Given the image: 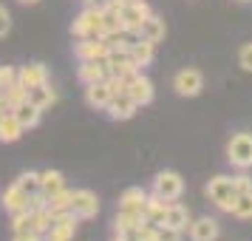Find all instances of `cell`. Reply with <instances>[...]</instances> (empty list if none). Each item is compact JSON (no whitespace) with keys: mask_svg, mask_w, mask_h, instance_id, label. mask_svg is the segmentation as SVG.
Wrapping results in <instances>:
<instances>
[{"mask_svg":"<svg viewBox=\"0 0 252 241\" xmlns=\"http://www.w3.org/2000/svg\"><path fill=\"white\" fill-rule=\"evenodd\" d=\"M227 159H229L232 168H238V171H250L252 168V134L241 131V134H235V137L229 139Z\"/></svg>","mask_w":252,"mask_h":241,"instance_id":"obj_1","label":"cell"},{"mask_svg":"<svg viewBox=\"0 0 252 241\" xmlns=\"http://www.w3.org/2000/svg\"><path fill=\"white\" fill-rule=\"evenodd\" d=\"M207 196L216 202L221 210H232V202H235V179L232 176H213L210 184H207Z\"/></svg>","mask_w":252,"mask_h":241,"instance_id":"obj_2","label":"cell"},{"mask_svg":"<svg viewBox=\"0 0 252 241\" xmlns=\"http://www.w3.org/2000/svg\"><path fill=\"white\" fill-rule=\"evenodd\" d=\"M71 34L88 40V37H102V9H85V12L74 20Z\"/></svg>","mask_w":252,"mask_h":241,"instance_id":"obj_3","label":"cell"},{"mask_svg":"<svg viewBox=\"0 0 252 241\" xmlns=\"http://www.w3.org/2000/svg\"><path fill=\"white\" fill-rule=\"evenodd\" d=\"M153 193L161 196L164 202H176L184 193V179L176 171H161L153 179Z\"/></svg>","mask_w":252,"mask_h":241,"instance_id":"obj_4","label":"cell"},{"mask_svg":"<svg viewBox=\"0 0 252 241\" xmlns=\"http://www.w3.org/2000/svg\"><path fill=\"white\" fill-rule=\"evenodd\" d=\"M68 213L74 218H94L99 213V199H96V193H91V190H74Z\"/></svg>","mask_w":252,"mask_h":241,"instance_id":"obj_5","label":"cell"},{"mask_svg":"<svg viewBox=\"0 0 252 241\" xmlns=\"http://www.w3.org/2000/svg\"><path fill=\"white\" fill-rule=\"evenodd\" d=\"M150 6L145 3V0H125L122 3V9H119V20H122V26H125L127 32H136L139 26H142V20L145 17H150Z\"/></svg>","mask_w":252,"mask_h":241,"instance_id":"obj_6","label":"cell"},{"mask_svg":"<svg viewBox=\"0 0 252 241\" xmlns=\"http://www.w3.org/2000/svg\"><path fill=\"white\" fill-rule=\"evenodd\" d=\"M173 88H176L179 97H198L201 88H204V77H201V71L198 69H184V71L176 74Z\"/></svg>","mask_w":252,"mask_h":241,"instance_id":"obj_7","label":"cell"},{"mask_svg":"<svg viewBox=\"0 0 252 241\" xmlns=\"http://www.w3.org/2000/svg\"><path fill=\"white\" fill-rule=\"evenodd\" d=\"M125 91L136 105H150L153 103V82H150L142 71H136V74L125 82Z\"/></svg>","mask_w":252,"mask_h":241,"instance_id":"obj_8","label":"cell"},{"mask_svg":"<svg viewBox=\"0 0 252 241\" xmlns=\"http://www.w3.org/2000/svg\"><path fill=\"white\" fill-rule=\"evenodd\" d=\"M74 230H77V218L71 213H60V216H54L51 227L46 230V239L43 241H71L74 239Z\"/></svg>","mask_w":252,"mask_h":241,"instance_id":"obj_9","label":"cell"},{"mask_svg":"<svg viewBox=\"0 0 252 241\" xmlns=\"http://www.w3.org/2000/svg\"><path fill=\"white\" fill-rule=\"evenodd\" d=\"M136 108L139 105L127 97V91H119L111 97V103L105 105V111L111 114V119H130V116L136 114Z\"/></svg>","mask_w":252,"mask_h":241,"instance_id":"obj_10","label":"cell"},{"mask_svg":"<svg viewBox=\"0 0 252 241\" xmlns=\"http://www.w3.org/2000/svg\"><path fill=\"white\" fill-rule=\"evenodd\" d=\"M17 82L23 85L26 91H29V88H34V85H43V82H48V69L43 66V63L23 66V69L17 71Z\"/></svg>","mask_w":252,"mask_h":241,"instance_id":"obj_11","label":"cell"},{"mask_svg":"<svg viewBox=\"0 0 252 241\" xmlns=\"http://www.w3.org/2000/svg\"><path fill=\"white\" fill-rule=\"evenodd\" d=\"M108 54V43H105V37H88V40H80L77 43V57L82 60H105Z\"/></svg>","mask_w":252,"mask_h":241,"instance_id":"obj_12","label":"cell"},{"mask_svg":"<svg viewBox=\"0 0 252 241\" xmlns=\"http://www.w3.org/2000/svg\"><path fill=\"white\" fill-rule=\"evenodd\" d=\"M139 40H148V43H161L164 40V20L161 17H156V14H150V17H145L142 20V26L136 29Z\"/></svg>","mask_w":252,"mask_h":241,"instance_id":"obj_13","label":"cell"},{"mask_svg":"<svg viewBox=\"0 0 252 241\" xmlns=\"http://www.w3.org/2000/svg\"><path fill=\"white\" fill-rule=\"evenodd\" d=\"M111 97H114V91H111V85H108V80H99V82H91L88 88H85V103L91 105V108H102L111 103Z\"/></svg>","mask_w":252,"mask_h":241,"instance_id":"obj_14","label":"cell"},{"mask_svg":"<svg viewBox=\"0 0 252 241\" xmlns=\"http://www.w3.org/2000/svg\"><path fill=\"white\" fill-rule=\"evenodd\" d=\"M167 207H170V202H164L161 196H148L145 199V207H142V216H145V221L148 224H161L164 221V213H167Z\"/></svg>","mask_w":252,"mask_h":241,"instance_id":"obj_15","label":"cell"},{"mask_svg":"<svg viewBox=\"0 0 252 241\" xmlns=\"http://www.w3.org/2000/svg\"><path fill=\"white\" fill-rule=\"evenodd\" d=\"M190 239L193 241H216L218 239V221L216 218H198V221H190Z\"/></svg>","mask_w":252,"mask_h":241,"instance_id":"obj_16","label":"cell"},{"mask_svg":"<svg viewBox=\"0 0 252 241\" xmlns=\"http://www.w3.org/2000/svg\"><path fill=\"white\" fill-rule=\"evenodd\" d=\"M80 80L85 82V85L99 82V80H108V66H105V60H82Z\"/></svg>","mask_w":252,"mask_h":241,"instance_id":"obj_17","label":"cell"},{"mask_svg":"<svg viewBox=\"0 0 252 241\" xmlns=\"http://www.w3.org/2000/svg\"><path fill=\"white\" fill-rule=\"evenodd\" d=\"M161 224H167V227L173 230H187L190 227V210L184 205H176V202H170V207H167V213H164V221Z\"/></svg>","mask_w":252,"mask_h":241,"instance_id":"obj_18","label":"cell"},{"mask_svg":"<svg viewBox=\"0 0 252 241\" xmlns=\"http://www.w3.org/2000/svg\"><path fill=\"white\" fill-rule=\"evenodd\" d=\"M32 105H37L40 111H46V108H51V105L57 103V94H54V88L48 85V82H43V85H34V88H29V97H26Z\"/></svg>","mask_w":252,"mask_h":241,"instance_id":"obj_19","label":"cell"},{"mask_svg":"<svg viewBox=\"0 0 252 241\" xmlns=\"http://www.w3.org/2000/svg\"><path fill=\"white\" fill-rule=\"evenodd\" d=\"M127 54H130V60H133L136 69H145V66H150V60H153V43L136 37V40L130 43V48H127Z\"/></svg>","mask_w":252,"mask_h":241,"instance_id":"obj_20","label":"cell"},{"mask_svg":"<svg viewBox=\"0 0 252 241\" xmlns=\"http://www.w3.org/2000/svg\"><path fill=\"white\" fill-rule=\"evenodd\" d=\"M12 114H14V119L20 122V128H23V131H29V128H34L37 122H40V108H37V105H32L29 100L17 105V108H14Z\"/></svg>","mask_w":252,"mask_h":241,"instance_id":"obj_21","label":"cell"},{"mask_svg":"<svg viewBox=\"0 0 252 241\" xmlns=\"http://www.w3.org/2000/svg\"><path fill=\"white\" fill-rule=\"evenodd\" d=\"M20 137H23V128H20V122L14 119L12 111H6V114L0 116V142H17Z\"/></svg>","mask_w":252,"mask_h":241,"instance_id":"obj_22","label":"cell"},{"mask_svg":"<svg viewBox=\"0 0 252 241\" xmlns=\"http://www.w3.org/2000/svg\"><path fill=\"white\" fill-rule=\"evenodd\" d=\"M26 202H29V196L17 187V184H12V187H6V193H3V207L9 210V213H20V210H26Z\"/></svg>","mask_w":252,"mask_h":241,"instance_id":"obj_23","label":"cell"},{"mask_svg":"<svg viewBox=\"0 0 252 241\" xmlns=\"http://www.w3.org/2000/svg\"><path fill=\"white\" fill-rule=\"evenodd\" d=\"M65 187V179H63V173L60 171H46V173H40V193L46 196H54L57 190H63Z\"/></svg>","mask_w":252,"mask_h":241,"instance_id":"obj_24","label":"cell"},{"mask_svg":"<svg viewBox=\"0 0 252 241\" xmlns=\"http://www.w3.org/2000/svg\"><path fill=\"white\" fill-rule=\"evenodd\" d=\"M145 199H148V193L142 187H127L125 193L119 196V210H142Z\"/></svg>","mask_w":252,"mask_h":241,"instance_id":"obj_25","label":"cell"},{"mask_svg":"<svg viewBox=\"0 0 252 241\" xmlns=\"http://www.w3.org/2000/svg\"><path fill=\"white\" fill-rule=\"evenodd\" d=\"M26 97H29V91H26L20 82H12L6 91L0 94V100H3V108H6V111H14L20 103H26Z\"/></svg>","mask_w":252,"mask_h":241,"instance_id":"obj_26","label":"cell"},{"mask_svg":"<svg viewBox=\"0 0 252 241\" xmlns=\"http://www.w3.org/2000/svg\"><path fill=\"white\" fill-rule=\"evenodd\" d=\"M142 224H145L142 210H119V213H116V233H122V230H133V227H142Z\"/></svg>","mask_w":252,"mask_h":241,"instance_id":"obj_27","label":"cell"},{"mask_svg":"<svg viewBox=\"0 0 252 241\" xmlns=\"http://www.w3.org/2000/svg\"><path fill=\"white\" fill-rule=\"evenodd\" d=\"M71 196H74V190H57L54 196H48L46 199V207L54 213V216H60V213H68V205H71Z\"/></svg>","mask_w":252,"mask_h":241,"instance_id":"obj_28","label":"cell"},{"mask_svg":"<svg viewBox=\"0 0 252 241\" xmlns=\"http://www.w3.org/2000/svg\"><path fill=\"white\" fill-rule=\"evenodd\" d=\"M235 218H252V193H238L229 210Z\"/></svg>","mask_w":252,"mask_h":241,"instance_id":"obj_29","label":"cell"},{"mask_svg":"<svg viewBox=\"0 0 252 241\" xmlns=\"http://www.w3.org/2000/svg\"><path fill=\"white\" fill-rule=\"evenodd\" d=\"M14 184H17L26 196H34V193H40V173L29 171V173H23V176H20Z\"/></svg>","mask_w":252,"mask_h":241,"instance_id":"obj_30","label":"cell"},{"mask_svg":"<svg viewBox=\"0 0 252 241\" xmlns=\"http://www.w3.org/2000/svg\"><path fill=\"white\" fill-rule=\"evenodd\" d=\"M156 241H182V230H173L167 224H156Z\"/></svg>","mask_w":252,"mask_h":241,"instance_id":"obj_31","label":"cell"},{"mask_svg":"<svg viewBox=\"0 0 252 241\" xmlns=\"http://www.w3.org/2000/svg\"><path fill=\"white\" fill-rule=\"evenodd\" d=\"M238 66L244 71H250V74H252V43H247V46L238 51Z\"/></svg>","mask_w":252,"mask_h":241,"instance_id":"obj_32","label":"cell"},{"mask_svg":"<svg viewBox=\"0 0 252 241\" xmlns=\"http://www.w3.org/2000/svg\"><path fill=\"white\" fill-rule=\"evenodd\" d=\"M9 32H12V14L6 6H0V37H6Z\"/></svg>","mask_w":252,"mask_h":241,"instance_id":"obj_33","label":"cell"},{"mask_svg":"<svg viewBox=\"0 0 252 241\" xmlns=\"http://www.w3.org/2000/svg\"><path fill=\"white\" fill-rule=\"evenodd\" d=\"M235 179V193H252V179L247 173H241V176H232Z\"/></svg>","mask_w":252,"mask_h":241,"instance_id":"obj_34","label":"cell"},{"mask_svg":"<svg viewBox=\"0 0 252 241\" xmlns=\"http://www.w3.org/2000/svg\"><path fill=\"white\" fill-rule=\"evenodd\" d=\"M12 241H43V236L34 233V230H17Z\"/></svg>","mask_w":252,"mask_h":241,"instance_id":"obj_35","label":"cell"},{"mask_svg":"<svg viewBox=\"0 0 252 241\" xmlns=\"http://www.w3.org/2000/svg\"><path fill=\"white\" fill-rule=\"evenodd\" d=\"M139 241H156V224H142V230H139Z\"/></svg>","mask_w":252,"mask_h":241,"instance_id":"obj_36","label":"cell"},{"mask_svg":"<svg viewBox=\"0 0 252 241\" xmlns=\"http://www.w3.org/2000/svg\"><path fill=\"white\" fill-rule=\"evenodd\" d=\"M6 114V108H3V100H0V116Z\"/></svg>","mask_w":252,"mask_h":241,"instance_id":"obj_37","label":"cell"},{"mask_svg":"<svg viewBox=\"0 0 252 241\" xmlns=\"http://www.w3.org/2000/svg\"><path fill=\"white\" fill-rule=\"evenodd\" d=\"M20 3H37V0H20Z\"/></svg>","mask_w":252,"mask_h":241,"instance_id":"obj_38","label":"cell"},{"mask_svg":"<svg viewBox=\"0 0 252 241\" xmlns=\"http://www.w3.org/2000/svg\"><path fill=\"white\" fill-rule=\"evenodd\" d=\"M114 241H122V239H114Z\"/></svg>","mask_w":252,"mask_h":241,"instance_id":"obj_39","label":"cell"},{"mask_svg":"<svg viewBox=\"0 0 252 241\" xmlns=\"http://www.w3.org/2000/svg\"><path fill=\"white\" fill-rule=\"evenodd\" d=\"M244 3H250V0H244Z\"/></svg>","mask_w":252,"mask_h":241,"instance_id":"obj_40","label":"cell"}]
</instances>
